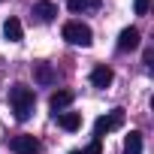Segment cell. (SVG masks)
Instances as JSON below:
<instances>
[{"label":"cell","instance_id":"obj_1","mask_svg":"<svg viewBox=\"0 0 154 154\" xmlns=\"http://www.w3.org/2000/svg\"><path fill=\"white\" fill-rule=\"evenodd\" d=\"M9 106H12V112H15L18 121H27V118L33 115L36 97H33L30 88H24V85H12V88H9Z\"/></svg>","mask_w":154,"mask_h":154},{"label":"cell","instance_id":"obj_2","mask_svg":"<svg viewBox=\"0 0 154 154\" xmlns=\"http://www.w3.org/2000/svg\"><path fill=\"white\" fill-rule=\"evenodd\" d=\"M63 39H66L69 45L88 48V45L94 42V30H91L85 21H66V24H63Z\"/></svg>","mask_w":154,"mask_h":154},{"label":"cell","instance_id":"obj_3","mask_svg":"<svg viewBox=\"0 0 154 154\" xmlns=\"http://www.w3.org/2000/svg\"><path fill=\"white\" fill-rule=\"evenodd\" d=\"M121 124H124V112H121V109H115V112H109V115H103V118H97V121H94V136H97V139H103L106 133L118 130Z\"/></svg>","mask_w":154,"mask_h":154},{"label":"cell","instance_id":"obj_4","mask_svg":"<svg viewBox=\"0 0 154 154\" xmlns=\"http://www.w3.org/2000/svg\"><path fill=\"white\" fill-rule=\"evenodd\" d=\"M33 82H36V85H42V88H51V85L57 82L54 66H51V63H45V60H36V63H33Z\"/></svg>","mask_w":154,"mask_h":154},{"label":"cell","instance_id":"obj_5","mask_svg":"<svg viewBox=\"0 0 154 154\" xmlns=\"http://www.w3.org/2000/svg\"><path fill=\"white\" fill-rule=\"evenodd\" d=\"M9 148L15 151V154H39V142H36V136H12V142H9Z\"/></svg>","mask_w":154,"mask_h":154},{"label":"cell","instance_id":"obj_6","mask_svg":"<svg viewBox=\"0 0 154 154\" xmlns=\"http://www.w3.org/2000/svg\"><path fill=\"white\" fill-rule=\"evenodd\" d=\"M139 42H142L139 30L136 27H124L121 36H118V51H133V48H139Z\"/></svg>","mask_w":154,"mask_h":154},{"label":"cell","instance_id":"obj_7","mask_svg":"<svg viewBox=\"0 0 154 154\" xmlns=\"http://www.w3.org/2000/svg\"><path fill=\"white\" fill-rule=\"evenodd\" d=\"M112 82H115V72L109 66H94L91 69V85L94 88H109Z\"/></svg>","mask_w":154,"mask_h":154},{"label":"cell","instance_id":"obj_8","mask_svg":"<svg viewBox=\"0 0 154 154\" xmlns=\"http://www.w3.org/2000/svg\"><path fill=\"white\" fill-rule=\"evenodd\" d=\"M57 124H60L66 133H72V130L82 127V115H79V112H57Z\"/></svg>","mask_w":154,"mask_h":154},{"label":"cell","instance_id":"obj_9","mask_svg":"<svg viewBox=\"0 0 154 154\" xmlns=\"http://www.w3.org/2000/svg\"><path fill=\"white\" fill-rule=\"evenodd\" d=\"M3 36H6L9 42H21V36H24L21 21H18V18H6V21H3Z\"/></svg>","mask_w":154,"mask_h":154},{"label":"cell","instance_id":"obj_10","mask_svg":"<svg viewBox=\"0 0 154 154\" xmlns=\"http://www.w3.org/2000/svg\"><path fill=\"white\" fill-rule=\"evenodd\" d=\"M33 15H36L39 21H54V15H57V6H54V3H48V0H39V3L33 6Z\"/></svg>","mask_w":154,"mask_h":154},{"label":"cell","instance_id":"obj_11","mask_svg":"<svg viewBox=\"0 0 154 154\" xmlns=\"http://www.w3.org/2000/svg\"><path fill=\"white\" fill-rule=\"evenodd\" d=\"M69 103H72V91H57V94H51V100H48V106H51V112H54V115H57V112H63Z\"/></svg>","mask_w":154,"mask_h":154},{"label":"cell","instance_id":"obj_12","mask_svg":"<svg viewBox=\"0 0 154 154\" xmlns=\"http://www.w3.org/2000/svg\"><path fill=\"white\" fill-rule=\"evenodd\" d=\"M100 3L103 0H66L69 12H94V9H100Z\"/></svg>","mask_w":154,"mask_h":154},{"label":"cell","instance_id":"obj_13","mask_svg":"<svg viewBox=\"0 0 154 154\" xmlns=\"http://www.w3.org/2000/svg\"><path fill=\"white\" fill-rule=\"evenodd\" d=\"M124 154H142V133L130 130V136L124 139Z\"/></svg>","mask_w":154,"mask_h":154},{"label":"cell","instance_id":"obj_14","mask_svg":"<svg viewBox=\"0 0 154 154\" xmlns=\"http://www.w3.org/2000/svg\"><path fill=\"white\" fill-rule=\"evenodd\" d=\"M148 3H151V0H136V3H133L136 15H145V12H148Z\"/></svg>","mask_w":154,"mask_h":154},{"label":"cell","instance_id":"obj_15","mask_svg":"<svg viewBox=\"0 0 154 154\" xmlns=\"http://www.w3.org/2000/svg\"><path fill=\"white\" fill-rule=\"evenodd\" d=\"M85 154H103V145H100V139H94V142L85 148Z\"/></svg>","mask_w":154,"mask_h":154},{"label":"cell","instance_id":"obj_16","mask_svg":"<svg viewBox=\"0 0 154 154\" xmlns=\"http://www.w3.org/2000/svg\"><path fill=\"white\" fill-rule=\"evenodd\" d=\"M69 154H85V151H69Z\"/></svg>","mask_w":154,"mask_h":154}]
</instances>
